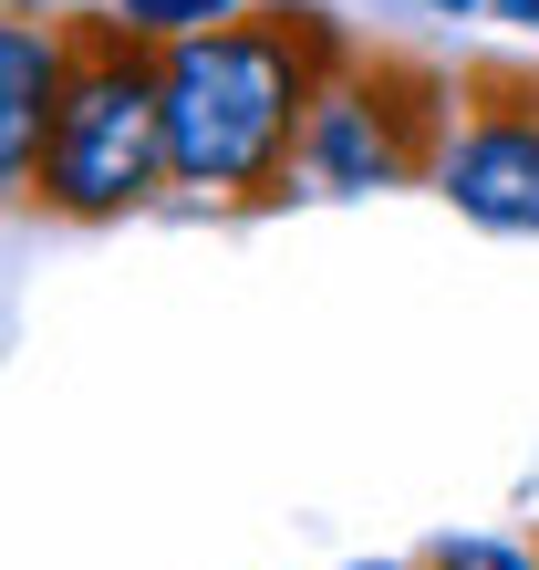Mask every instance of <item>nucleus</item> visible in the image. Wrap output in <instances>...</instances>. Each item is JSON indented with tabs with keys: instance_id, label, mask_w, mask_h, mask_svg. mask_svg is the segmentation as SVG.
I'll return each mask as SVG.
<instances>
[{
	"instance_id": "1",
	"label": "nucleus",
	"mask_w": 539,
	"mask_h": 570,
	"mask_svg": "<svg viewBox=\"0 0 539 570\" xmlns=\"http://www.w3.org/2000/svg\"><path fill=\"white\" fill-rule=\"evenodd\" d=\"M332 62L343 42L322 11H249L166 42V177L197 197H270L301 166Z\"/></svg>"
},
{
	"instance_id": "2",
	"label": "nucleus",
	"mask_w": 539,
	"mask_h": 570,
	"mask_svg": "<svg viewBox=\"0 0 539 570\" xmlns=\"http://www.w3.org/2000/svg\"><path fill=\"white\" fill-rule=\"evenodd\" d=\"M125 21H74L62 31V94H52V136L31 166V197L52 218H125L166 187V62Z\"/></svg>"
},
{
	"instance_id": "3",
	"label": "nucleus",
	"mask_w": 539,
	"mask_h": 570,
	"mask_svg": "<svg viewBox=\"0 0 539 570\" xmlns=\"http://www.w3.org/2000/svg\"><path fill=\"white\" fill-rule=\"evenodd\" d=\"M435 125H447V83L425 62H363V73H332L312 105V136H301V166L322 187H394L435 166Z\"/></svg>"
},
{
	"instance_id": "4",
	"label": "nucleus",
	"mask_w": 539,
	"mask_h": 570,
	"mask_svg": "<svg viewBox=\"0 0 539 570\" xmlns=\"http://www.w3.org/2000/svg\"><path fill=\"white\" fill-rule=\"evenodd\" d=\"M488 105H467L457 146L435 156V187L478 228H539V94L509 73H478Z\"/></svg>"
},
{
	"instance_id": "5",
	"label": "nucleus",
	"mask_w": 539,
	"mask_h": 570,
	"mask_svg": "<svg viewBox=\"0 0 539 570\" xmlns=\"http://www.w3.org/2000/svg\"><path fill=\"white\" fill-rule=\"evenodd\" d=\"M52 94H62V31L52 21H0V197L31 187L52 136Z\"/></svg>"
},
{
	"instance_id": "6",
	"label": "nucleus",
	"mask_w": 539,
	"mask_h": 570,
	"mask_svg": "<svg viewBox=\"0 0 539 570\" xmlns=\"http://www.w3.org/2000/svg\"><path fill=\"white\" fill-rule=\"evenodd\" d=\"M115 21H125V31H146V42L166 52V42H187V31L228 21V0H115Z\"/></svg>"
},
{
	"instance_id": "7",
	"label": "nucleus",
	"mask_w": 539,
	"mask_h": 570,
	"mask_svg": "<svg viewBox=\"0 0 539 570\" xmlns=\"http://www.w3.org/2000/svg\"><path fill=\"white\" fill-rule=\"evenodd\" d=\"M425 570H539L529 550H509V540H435L425 550Z\"/></svg>"
},
{
	"instance_id": "8",
	"label": "nucleus",
	"mask_w": 539,
	"mask_h": 570,
	"mask_svg": "<svg viewBox=\"0 0 539 570\" xmlns=\"http://www.w3.org/2000/svg\"><path fill=\"white\" fill-rule=\"evenodd\" d=\"M353 570H404V560H353Z\"/></svg>"
},
{
	"instance_id": "9",
	"label": "nucleus",
	"mask_w": 539,
	"mask_h": 570,
	"mask_svg": "<svg viewBox=\"0 0 539 570\" xmlns=\"http://www.w3.org/2000/svg\"><path fill=\"white\" fill-rule=\"evenodd\" d=\"M435 11H478V0H435Z\"/></svg>"
}]
</instances>
